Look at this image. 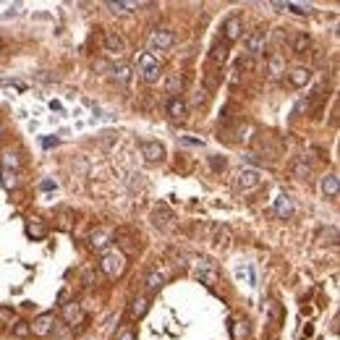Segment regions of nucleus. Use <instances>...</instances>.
<instances>
[{"label": "nucleus", "mask_w": 340, "mask_h": 340, "mask_svg": "<svg viewBox=\"0 0 340 340\" xmlns=\"http://www.w3.org/2000/svg\"><path fill=\"white\" fill-rule=\"evenodd\" d=\"M136 66H139V76H142V81H147V84H157L160 81V61L152 53H142L136 58Z\"/></svg>", "instance_id": "nucleus-1"}, {"label": "nucleus", "mask_w": 340, "mask_h": 340, "mask_svg": "<svg viewBox=\"0 0 340 340\" xmlns=\"http://www.w3.org/2000/svg\"><path fill=\"white\" fill-rule=\"evenodd\" d=\"M100 267H102V272L108 275V277H121V275L126 272V254H123V251H118V249L105 251V254H102Z\"/></svg>", "instance_id": "nucleus-2"}, {"label": "nucleus", "mask_w": 340, "mask_h": 340, "mask_svg": "<svg viewBox=\"0 0 340 340\" xmlns=\"http://www.w3.org/2000/svg\"><path fill=\"white\" fill-rule=\"evenodd\" d=\"M264 45H267V32L264 29H254L243 37V55L246 58H256L264 53Z\"/></svg>", "instance_id": "nucleus-3"}, {"label": "nucleus", "mask_w": 340, "mask_h": 340, "mask_svg": "<svg viewBox=\"0 0 340 340\" xmlns=\"http://www.w3.org/2000/svg\"><path fill=\"white\" fill-rule=\"evenodd\" d=\"M194 275H196V280H202L207 288H215V285H217V277H220L217 264H215L212 259H196Z\"/></svg>", "instance_id": "nucleus-4"}, {"label": "nucleus", "mask_w": 340, "mask_h": 340, "mask_svg": "<svg viewBox=\"0 0 340 340\" xmlns=\"http://www.w3.org/2000/svg\"><path fill=\"white\" fill-rule=\"evenodd\" d=\"M173 42H175V34L170 29H155V32L149 34V50H152V55L170 50Z\"/></svg>", "instance_id": "nucleus-5"}, {"label": "nucleus", "mask_w": 340, "mask_h": 340, "mask_svg": "<svg viewBox=\"0 0 340 340\" xmlns=\"http://www.w3.org/2000/svg\"><path fill=\"white\" fill-rule=\"evenodd\" d=\"M259 183H262V178H259V170L256 168H241L236 173V181H233V186H236L238 191H251Z\"/></svg>", "instance_id": "nucleus-6"}, {"label": "nucleus", "mask_w": 340, "mask_h": 340, "mask_svg": "<svg viewBox=\"0 0 340 340\" xmlns=\"http://www.w3.org/2000/svg\"><path fill=\"white\" fill-rule=\"evenodd\" d=\"M241 32H243V19L238 14H230L225 21H222V37H225V42H236L241 37Z\"/></svg>", "instance_id": "nucleus-7"}, {"label": "nucleus", "mask_w": 340, "mask_h": 340, "mask_svg": "<svg viewBox=\"0 0 340 340\" xmlns=\"http://www.w3.org/2000/svg\"><path fill=\"white\" fill-rule=\"evenodd\" d=\"M29 327H32V332L37 335V337L50 335L53 327H55V314H53V311H45V314H40L37 319H34V324H29Z\"/></svg>", "instance_id": "nucleus-8"}, {"label": "nucleus", "mask_w": 340, "mask_h": 340, "mask_svg": "<svg viewBox=\"0 0 340 340\" xmlns=\"http://www.w3.org/2000/svg\"><path fill=\"white\" fill-rule=\"evenodd\" d=\"M165 113L170 115L173 121H183L186 115H189V105H186L183 97H170L168 105H165Z\"/></svg>", "instance_id": "nucleus-9"}, {"label": "nucleus", "mask_w": 340, "mask_h": 340, "mask_svg": "<svg viewBox=\"0 0 340 340\" xmlns=\"http://www.w3.org/2000/svg\"><path fill=\"white\" fill-rule=\"evenodd\" d=\"M108 6L113 14H118V16H126V14H134V11H139L144 3H136V0H108Z\"/></svg>", "instance_id": "nucleus-10"}, {"label": "nucleus", "mask_w": 340, "mask_h": 340, "mask_svg": "<svg viewBox=\"0 0 340 340\" xmlns=\"http://www.w3.org/2000/svg\"><path fill=\"white\" fill-rule=\"evenodd\" d=\"M105 48H108V53H113V55H123L126 53V40L118 32H105Z\"/></svg>", "instance_id": "nucleus-11"}, {"label": "nucleus", "mask_w": 340, "mask_h": 340, "mask_svg": "<svg viewBox=\"0 0 340 340\" xmlns=\"http://www.w3.org/2000/svg\"><path fill=\"white\" fill-rule=\"evenodd\" d=\"M142 155L149 162H160V160H165V147L160 142H142Z\"/></svg>", "instance_id": "nucleus-12"}, {"label": "nucleus", "mask_w": 340, "mask_h": 340, "mask_svg": "<svg viewBox=\"0 0 340 340\" xmlns=\"http://www.w3.org/2000/svg\"><path fill=\"white\" fill-rule=\"evenodd\" d=\"M309 81H311V71H309V68H303V66L293 68V71L288 74V84H290V87H296V89L306 87Z\"/></svg>", "instance_id": "nucleus-13"}, {"label": "nucleus", "mask_w": 340, "mask_h": 340, "mask_svg": "<svg viewBox=\"0 0 340 340\" xmlns=\"http://www.w3.org/2000/svg\"><path fill=\"white\" fill-rule=\"evenodd\" d=\"M183 89H186V76H183V74H170L168 81H165V92H168V95L181 97Z\"/></svg>", "instance_id": "nucleus-14"}, {"label": "nucleus", "mask_w": 340, "mask_h": 340, "mask_svg": "<svg viewBox=\"0 0 340 340\" xmlns=\"http://www.w3.org/2000/svg\"><path fill=\"white\" fill-rule=\"evenodd\" d=\"M309 45H311V40H309L306 32H293L290 34V50L296 53V55H303V53L309 50Z\"/></svg>", "instance_id": "nucleus-15"}, {"label": "nucleus", "mask_w": 340, "mask_h": 340, "mask_svg": "<svg viewBox=\"0 0 340 340\" xmlns=\"http://www.w3.org/2000/svg\"><path fill=\"white\" fill-rule=\"evenodd\" d=\"M322 194H324L327 199H337V194H340V181H337L335 173H327L324 178H322Z\"/></svg>", "instance_id": "nucleus-16"}, {"label": "nucleus", "mask_w": 340, "mask_h": 340, "mask_svg": "<svg viewBox=\"0 0 340 340\" xmlns=\"http://www.w3.org/2000/svg\"><path fill=\"white\" fill-rule=\"evenodd\" d=\"M152 222H155L157 228L168 230L173 225V212H170V209H165V207H157L155 212H152Z\"/></svg>", "instance_id": "nucleus-17"}, {"label": "nucleus", "mask_w": 340, "mask_h": 340, "mask_svg": "<svg viewBox=\"0 0 340 340\" xmlns=\"http://www.w3.org/2000/svg\"><path fill=\"white\" fill-rule=\"evenodd\" d=\"M209 61H212V66H222L228 61V42H215L212 50H209Z\"/></svg>", "instance_id": "nucleus-18"}, {"label": "nucleus", "mask_w": 340, "mask_h": 340, "mask_svg": "<svg viewBox=\"0 0 340 340\" xmlns=\"http://www.w3.org/2000/svg\"><path fill=\"white\" fill-rule=\"evenodd\" d=\"M275 215L277 217H283V220H288L290 215H293V202H290V196H277L275 199Z\"/></svg>", "instance_id": "nucleus-19"}, {"label": "nucleus", "mask_w": 340, "mask_h": 340, "mask_svg": "<svg viewBox=\"0 0 340 340\" xmlns=\"http://www.w3.org/2000/svg\"><path fill=\"white\" fill-rule=\"evenodd\" d=\"M272 8L277 11H290V14H298V16H309L311 14V6H303V3H272Z\"/></svg>", "instance_id": "nucleus-20"}, {"label": "nucleus", "mask_w": 340, "mask_h": 340, "mask_svg": "<svg viewBox=\"0 0 340 340\" xmlns=\"http://www.w3.org/2000/svg\"><path fill=\"white\" fill-rule=\"evenodd\" d=\"M162 283H165V275H162L160 269H149L147 277H144L147 290H160V288H162Z\"/></svg>", "instance_id": "nucleus-21"}, {"label": "nucleus", "mask_w": 340, "mask_h": 340, "mask_svg": "<svg viewBox=\"0 0 340 340\" xmlns=\"http://www.w3.org/2000/svg\"><path fill=\"white\" fill-rule=\"evenodd\" d=\"M293 175H296V178H309V175H311V165H309L306 157H296V160H293Z\"/></svg>", "instance_id": "nucleus-22"}, {"label": "nucleus", "mask_w": 340, "mask_h": 340, "mask_svg": "<svg viewBox=\"0 0 340 340\" xmlns=\"http://www.w3.org/2000/svg\"><path fill=\"white\" fill-rule=\"evenodd\" d=\"M147 309H149V298L147 296H136L134 301H131V316H144L147 314Z\"/></svg>", "instance_id": "nucleus-23"}, {"label": "nucleus", "mask_w": 340, "mask_h": 340, "mask_svg": "<svg viewBox=\"0 0 340 340\" xmlns=\"http://www.w3.org/2000/svg\"><path fill=\"white\" fill-rule=\"evenodd\" d=\"M66 319H68V324H79L81 319H84V314H81L79 303H68V306H66Z\"/></svg>", "instance_id": "nucleus-24"}, {"label": "nucleus", "mask_w": 340, "mask_h": 340, "mask_svg": "<svg viewBox=\"0 0 340 340\" xmlns=\"http://www.w3.org/2000/svg\"><path fill=\"white\" fill-rule=\"evenodd\" d=\"M32 220L34 222H29V225H27V233H29V236H34V238H42L48 230H45V225L40 222V217H32Z\"/></svg>", "instance_id": "nucleus-25"}, {"label": "nucleus", "mask_w": 340, "mask_h": 340, "mask_svg": "<svg viewBox=\"0 0 340 340\" xmlns=\"http://www.w3.org/2000/svg\"><path fill=\"white\" fill-rule=\"evenodd\" d=\"M11 332H14V337H29L32 327H29V322H16L14 327H11Z\"/></svg>", "instance_id": "nucleus-26"}, {"label": "nucleus", "mask_w": 340, "mask_h": 340, "mask_svg": "<svg viewBox=\"0 0 340 340\" xmlns=\"http://www.w3.org/2000/svg\"><path fill=\"white\" fill-rule=\"evenodd\" d=\"M215 243H217V246H228V243H230V230H228L225 225L215 230Z\"/></svg>", "instance_id": "nucleus-27"}, {"label": "nucleus", "mask_w": 340, "mask_h": 340, "mask_svg": "<svg viewBox=\"0 0 340 340\" xmlns=\"http://www.w3.org/2000/svg\"><path fill=\"white\" fill-rule=\"evenodd\" d=\"M113 76L121 81V84H128V79H131V68L128 66H118V68H113Z\"/></svg>", "instance_id": "nucleus-28"}, {"label": "nucleus", "mask_w": 340, "mask_h": 340, "mask_svg": "<svg viewBox=\"0 0 340 340\" xmlns=\"http://www.w3.org/2000/svg\"><path fill=\"white\" fill-rule=\"evenodd\" d=\"M89 243L95 246V249H105V246H108V236H105V233H92Z\"/></svg>", "instance_id": "nucleus-29"}, {"label": "nucleus", "mask_w": 340, "mask_h": 340, "mask_svg": "<svg viewBox=\"0 0 340 340\" xmlns=\"http://www.w3.org/2000/svg\"><path fill=\"white\" fill-rule=\"evenodd\" d=\"M3 186H6V189H16V186H19V178H16L14 170H3Z\"/></svg>", "instance_id": "nucleus-30"}, {"label": "nucleus", "mask_w": 340, "mask_h": 340, "mask_svg": "<svg viewBox=\"0 0 340 340\" xmlns=\"http://www.w3.org/2000/svg\"><path fill=\"white\" fill-rule=\"evenodd\" d=\"M254 58H238V63H236V74L238 71H254Z\"/></svg>", "instance_id": "nucleus-31"}, {"label": "nucleus", "mask_w": 340, "mask_h": 340, "mask_svg": "<svg viewBox=\"0 0 340 340\" xmlns=\"http://www.w3.org/2000/svg\"><path fill=\"white\" fill-rule=\"evenodd\" d=\"M3 168H6V170H11V168L16 170V168H19V157L14 155V152H6V155H3Z\"/></svg>", "instance_id": "nucleus-32"}, {"label": "nucleus", "mask_w": 340, "mask_h": 340, "mask_svg": "<svg viewBox=\"0 0 340 340\" xmlns=\"http://www.w3.org/2000/svg\"><path fill=\"white\" fill-rule=\"evenodd\" d=\"M209 168H212L215 173L225 170V160H222V157H212V160H209Z\"/></svg>", "instance_id": "nucleus-33"}, {"label": "nucleus", "mask_w": 340, "mask_h": 340, "mask_svg": "<svg viewBox=\"0 0 340 340\" xmlns=\"http://www.w3.org/2000/svg\"><path fill=\"white\" fill-rule=\"evenodd\" d=\"M243 160L251 162V165H267L264 160H259V155H251V152H249V155H243Z\"/></svg>", "instance_id": "nucleus-34"}, {"label": "nucleus", "mask_w": 340, "mask_h": 340, "mask_svg": "<svg viewBox=\"0 0 340 340\" xmlns=\"http://www.w3.org/2000/svg\"><path fill=\"white\" fill-rule=\"evenodd\" d=\"M181 144H191V147H202L204 142H202V139H189V136H181Z\"/></svg>", "instance_id": "nucleus-35"}, {"label": "nucleus", "mask_w": 340, "mask_h": 340, "mask_svg": "<svg viewBox=\"0 0 340 340\" xmlns=\"http://www.w3.org/2000/svg\"><path fill=\"white\" fill-rule=\"evenodd\" d=\"M118 340H136V332H134V330H123V332L118 335Z\"/></svg>", "instance_id": "nucleus-36"}, {"label": "nucleus", "mask_w": 340, "mask_h": 340, "mask_svg": "<svg viewBox=\"0 0 340 340\" xmlns=\"http://www.w3.org/2000/svg\"><path fill=\"white\" fill-rule=\"evenodd\" d=\"M0 319H11V322H14V311H11V309H0Z\"/></svg>", "instance_id": "nucleus-37"}, {"label": "nucleus", "mask_w": 340, "mask_h": 340, "mask_svg": "<svg viewBox=\"0 0 340 340\" xmlns=\"http://www.w3.org/2000/svg\"><path fill=\"white\" fill-rule=\"evenodd\" d=\"M58 144V139H53V136H45L42 139V147H55Z\"/></svg>", "instance_id": "nucleus-38"}, {"label": "nucleus", "mask_w": 340, "mask_h": 340, "mask_svg": "<svg viewBox=\"0 0 340 340\" xmlns=\"http://www.w3.org/2000/svg\"><path fill=\"white\" fill-rule=\"evenodd\" d=\"M40 189H42V191H50V189H55V181H42V183H40Z\"/></svg>", "instance_id": "nucleus-39"}, {"label": "nucleus", "mask_w": 340, "mask_h": 340, "mask_svg": "<svg viewBox=\"0 0 340 340\" xmlns=\"http://www.w3.org/2000/svg\"><path fill=\"white\" fill-rule=\"evenodd\" d=\"M0 131H3V128H0Z\"/></svg>", "instance_id": "nucleus-40"}]
</instances>
